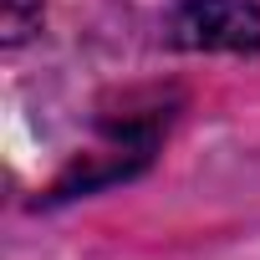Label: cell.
I'll return each instance as SVG.
<instances>
[{
	"instance_id": "obj_1",
	"label": "cell",
	"mask_w": 260,
	"mask_h": 260,
	"mask_svg": "<svg viewBox=\"0 0 260 260\" xmlns=\"http://www.w3.org/2000/svg\"><path fill=\"white\" fill-rule=\"evenodd\" d=\"M169 41L184 51H260L255 0H184L169 21Z\"/></svg>"
},
{
	"instance_id": "obj_2",
	"label": "cell",
	"mask_w": 260,
	"mask_h": 260,
	"mask_svg": "<svg viewBox=\"0 0 260 260\" xmlns=\"http://www.w3.org/2000/svg\"><path fill=\"white\" fill-rule=\"evenodd\" d=\"M41 26V0H6V46H21Z\"/></svg>"
}]
</instances>
